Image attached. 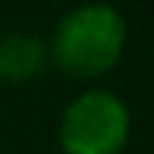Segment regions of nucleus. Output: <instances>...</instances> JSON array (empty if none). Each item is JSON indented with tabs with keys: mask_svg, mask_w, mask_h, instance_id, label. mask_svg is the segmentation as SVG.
<instances>
[{
	"mask_svg": "<svg viewBox=\"0 0 154 154\" xmlns=\"http://www.w3.org/2000/svg\"><path fill=\"white\" fill-rule=\"evenodd\" d=\"M126 35H129V25L116 6L85 3L57 19L47 41V57L69 79L88 82L110 72L120 63Z\"/></svg>",
	"mask_w": 154,
	"mask_h": 154,
	"instance_id": "nucleus-1",
	"label": "nucleus"
},
{
	"mask_svg": "<svg viewBox=\"0 0 154 154\" xmlns=\"http://www.w3.org/2000/svg\"><path fill=\"white\" fill-rule=\"evenodd\" d=\"M129 107L113 91L91 88L69 101L60 116L63 154H120L129 142Z\"/></svg>",
	"mask_w": 154,
	"mask_h": 154,
	"instance_id": "nucleus-2",
	"label": "nucleus"
},
{
	"mask_svg": "<svg viewBox=\"0 0 154 154\" xmlns=\"http://www.w3.org/2000/svg\"><path fill=\"white\" fill-rule=\"evenodd\" d=\"M47 44L29 32H6L0 35V82L3 85H22L38 79L47 69Z\"/></svg>",
	"mask_w": 154,
	"mask_h": 154,
	"instance_id": "nucleus-3",
	"label": "nucleus"
}]
</instances>
